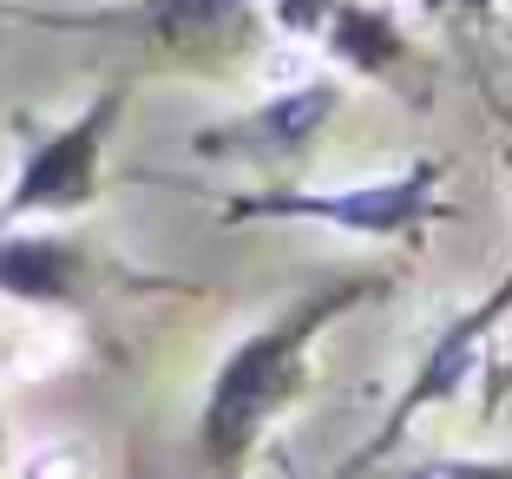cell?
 Segmentation results:
<instances>
[{
	"label": "cell",
	"mask_w": 512,
	"mask_h": 479,
	"mask_svg": "<svg viewBox=\"0 0 512 479\" xmlns=\"http://www.w3.org/2000/svg\"><path fill=\"white\" fill-rule=\"evenodd\" d=\"M388 296V276L381 270H335L329 283H316L309 296H296L276 322H263L256 335H243L224 355L211 394H204V414H197V453L211 466H237L256 447V434L283 414L289 401L309 381V355L316 342L342 322L348 309Z\"/></svg>",
	"instance_id": "obj_1"
},
{
	"label": "cell",
	"mask_w": 512,
	"mask_h": 479,
	"mask_svg": "<svg viewBox=\"0 0 512 479\" xmlns=\"http://www.w3.org/2000/svg\"><path fill=\"white\" fill-rule=\"evenodd\" d=\"M440 158H414L394 178H368V184H342V191H309V184H276V191H237L217 204L224 224H329L348 237L388 243L407 237L440 217Z\"/></svg>",
	"instance_id": "obj_2"
},
{
	"label": "cell",
	"mask_w": 512,
	"mask_h": 479,
	"mask_svg": "<svg viewBox=\"0 0 512 479\" xmlns=\"http://www.w3.org/2000/svg\"><path fill=\"white\" fill-rule=\"evenodd\" d=\"M125 99H132V86H106L99 99L79 105L66 125L33 138L14 184H7V197H0V224L79 217V210L99 204V191H106V145L125 119Z\"/></svg>",
	"instance_id": "obj_3"
},
{
	"label": "cell",
	"mask_w": 512,
	"mask_h": 479,
	"mask_svg": "<svg viewBox=\"0 0 512 479\" xmlns=\"http://www.w3.org/2000/svg\"><path fill=\"white\" fill-rule=\"evenodd\" d=\"M506 309H512V270L499 276V289H486L473 309H460L447 322V329L434 335V348H427V361L414 368V381L401 388V401L388 407V420H381V434L368 440V447H355L342 460V473L335 479H355V473H368V466H381L394 447L407 440V420L414 414H427V407H440V401H453V394L473 381V361H480V348H486V335L506 322Z\"/></svg>",
	"instance_id": "obj_4"
},
{
	"label": "cell",
	"mask_w": 512,
	"mask_h": 479,
	"mask_svg": "<svg viewBox=\"0 0 512 479\" xmlns=\"http://www.w3.org/2000/svg\"><path fill=\"white\" fill-rule=\"evenodd\" d=\"M0 296L27 309H86L106 296V256L73 230L0 224Z\"/></svg>",
	"instance_id": "obj_5"
},
{
	"label": "cell",
	"mask_w": 512,
	"mask_h": 479,
	"mask_svg": "<svg viewBox=\"0 0 512 479\" xmlns=\"http://www.w3.org/2000/svg\"><path fill=\"white\" fill-rule=\"evenodd\" d=\"M243 0H119V7H40V27H66V33H125L145 46H171V53H197L217 46L243 27Z\"/></svg>",
	"instance_id": "obj_6"
},
{
	"label": "cell",
	"mask_w": 512,
	"mask_h": 479,
	"mask_svg": "<svg viewBox=\"0 0 512 479\" xmlns=\"http://www.w3.org/2000/svg\"><path fill=\"white\" fill-rule=\"evenodd\" d=\"M335 105H342V86L335 79H302V86L263 99L256 112L217 125V132H197L191 145L211 151V158H250V165H296L302 151L329 132Z\"/></svg>",
	"instance_id": "obj_7"
},
{
	"label": "cell",
	"mask_w": 512,
	"mask_h": 479,
	"mask_svg": "<svg viewBox=\"0 0 512 479\" xmlns=\"http://www.w3.org/2000/svg\"><path fill=\"white\" fill-rule=\"evenodd\" d=\"M322 46L335 53V66H348V73H362V79H388L414 53L401 20L388 7H375V0H335L329 27H322Z\"/></svg>",
	"instance_id": "obj_8"
},
{
	"label": "cell",
	"mask_w": 512,
	"mask_h": 479,
	"mask_svg": "<svg viewBox=\"0 0 512 479\" xmlns=\"http://www.w3.org/2000/svg\"><path fill=\"white\" fill-rule=\"evenodd\" d=\"M243 7H256V14H270L283 33H296V40H322V27H329L335 0H243Z\"/></svg>",
	"instance_id": "obj_9"
},
{
	"label": "cell",
	"mask_w": 512,
	"mask_h": 479,
	"mask_svg": "<svg viewBox=\"0 0 512 479\" xmlns=\"http://www.w3.org/2000/svg\"><path fill=\"white\" fill-rule=\"evenodd\" d=\"M401 479H512V460H414Z\"/></svg>",
	"instance_id": "obj_10"
},
{
	"label": "cell",
	"mask_w": 512,
	"mask_h": 479,
	"mask_svg": "<svg viewBox=\"0 0 512 479\" xmlns=\"http://www.w3.org/2000/svg\"><path fill=\"white\" fill-rule=\"evenodd\" d=\"M506 394H512V361H499L493 381H486V407H506Z\"/></svg>",
	"instance_id": "obj_11"
},
{
	"label": "cell",
	"mask_w": 512,
	"mask_h": 479,
	"mask_svg": "<svg viewBox=\"0 0 512 479\" xmlns=\"http://www.w3.org/2000/svg\"><path fill=\"white\" fill-rule=\"evenodd\" d=\"M453 7H460V14H473V20H486V14H493V0H453Z\"/></svg>",
	"instance_id": "obj_12"
},
{
	"label": "cell",
	"mask_w": 512,
	"mask_h": 479,
	"mask_svg": "<svg viewBox=\"0 0 512 479\" xmlns=\"http://www.w3.org/2000/svg\"><path fill=\"white\" fill-rule=\"evenodd\" d=\"M0 460H7V414H0Z\"/></svg>",
	"instance_id": "obj_13"
}]
</instances>
